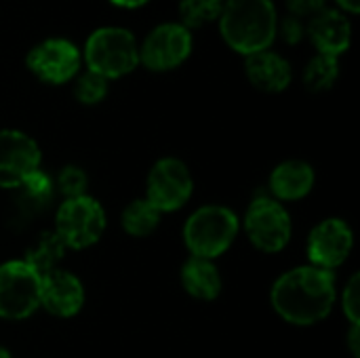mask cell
Masks as SVG:
<instances>
[{
  "label": "cell",
  "instance_id": "1",
  "mask_svg": "<svg viewBox=\"0 0 360 358\" xmlns=\"http://www.w3.org/2000/svg\"><path fill=\"white\" fill-rule=\"evenodd\" d=\"M270 300L274 310L291 325L321 323L335 304V276L331 270L300 266L274 283Z\"/></svg>",
  "mask_w": 360,
  "mask_h": 358
},
{
  "label": "cell",
  "instance_id": "2",
  "mask_svg": "<svg viewBox=\"0 0 360 358\" xmlns=\"http://www.w3.org/2000/svg\"><path fill=\"white\" fill-rule=\"evenodd\" d=\"M276 23L272 0H226L219 13L224 40L245 55L268 51L276 36Z\"/></svg>",
  "mask_w": 360,
  "mask_h": 358
},
{
  "label": "cell",
  "instance_id": "3",
  "mask_svg": "<svg viewBox=\"0 0 360 358\" xmlns=\"http://www.w3.org/2000/svg\"><path fill=\"white\" fill-rule=\"evenodd\" d=\"M238 217L228 207L209 205L190 215L184 228L186 247L194 257L213 260L221 255L238 234Z\"/></svg>",
  "mask_w": 360,
  "mask_h": 358
},
{
  "label": "cell",
  "instance_id": "4",
  "mask_svg": "<svg viewBox=\"0 0 360 358\" xmlns=\"http://www.w3.org/2000/svg\"><path fill=\"white\" fill-rule=\"evenodd\" d=\"M84 59L91 72L103 78H118L137 68L139 49L131 32L122 27H101L86 40Z\"/></svg>",
  "mask_w": 360,
  "mask_h": 358
},
{
  "label": "cell",
  "instance_id": "5",
  "mask_svg": "<svg viewBox=\"0 0 360 358\" xmlns=\"http://www.w3.org/2000/svg\"><path fill=\"white\" fill-rule=\"evenodd\" d=\"M42 276L25 262H6L0 266V317L21 321L40 306Z\"/></svg>",
  "mask_w": 360,
  "mask_h": 358
},
{
  "label": "cell",
  "instance_id": "6",
  "mask_svg": "<svg viewBox=\"0 0 360 358\" xmlns=\"http://www.w3.org/2000/svg\"><path fill=\"white\" fill-rule=\"evenodd\" d=\"M105 230L103 207L91 196L68 198L57 211L55 234L63 241L65 249H86L95 245Z\"/></svg>",
  "mask_w": 360,
  "mask_h": 358
},
{
  "label": "cell",
  "instance_id": "7",
  "mask_svg": "<svg viewBox=\"0 0 360 358\" xmlns=\"http://www.w3.org/2000/svg\"><path fill=\"white\" fill-rule=\"evenodd\" d=\"M245 232L259 251L276 253L283 251L291 238V217L278 200L262 196L247 209Z\"/></svg>",
  "mask_w": 360,
  "mask_h": 358
},
{
  "label": "cell",
  "instance_id": "8",
  "mask_svg": "<svg viewBox=\"0 0 360 358\" xmlns=\"http://www.w3.org/2000/svg\"><path fill=\"white\" fill-rule=\"evenodd\" d=\"M194 181L188 167L177 158L158 160L148 175V198L160 213L181 209L192 196Z\"/></svg>",
  "mask_w": 360,
  "mask_h": 358
},
{
  "label": "cell",
  "instance_id": "9",
  "mask_svg": "<svg viewBox=\"0 0 360 358\" xmlns=\"http://www.w3.org/2000/svg\"><path fill=\"white\" fill-rule=\"evenodd\" d=\"M190 51H192L190 30L179 23H165L158 25L146 38L141 49V61L150 70L165 72L184 63Z\"/></svg>",
  "mask_w": 360,
  "mask_h": 358
},
{
  "label": "cell",
  "instance_id": "10",
  "mask_svg": "<svg viewBox=\"0 0 360 358\" xmlns=\"http://www.w3.org/2000/svg\"><path fill=\"white\" fill-rule=\"evenodd\" d=\"M40 165V150L21 131H0V188H19Z\"/></svg>",
  "mask_w": 360,
  "mask_h": 358
},
{
  "label": "cell",
  "instance_id": "11",
  "mask_svg": "<svg viewBox=\"0 0 360 358\" xmlns=\"http://www.w3.org/2000/svg\"><path fill=\"white\" fill-rule=\"evenodd\" d=\"M27 68L44 82L61 84L74 78L80 68L78 49L63 38H51L34 46L27 55Z\"/></svg>",
  "mask_w": 360,
  "mask_h": 358
},
{
  "label": "cell",
  "instance_id": "12",
  "mask_svg": "<svg viewBox=\"0 0 360 358\" xmlns=\"http://www.w3.org/2000/svg\"><path fill=\"white\" fill-rule=\"evenodd\" d=\"M354 245L350 226L344 219L331 217L321 222L308 238V257L316 268L333 270L342 266Z\"/></svg>",
  "mask_w": 360,
  "mask_h": 358
},
{
  "label": "cell",
  "instance_id": "13",
  "mask_svg": "<svg viewBox=\"0 0 360 358\" xmlns=\"http://www.w3.org/2000/svg\"><path fill=\"white\" fill-rule=\"evenodd\" d=\"M84 304V289L82 283L65 272V270H51L42 274V289H40V306L55 317L68 319L80 312Z\"/></svg>",
  "mask_w": 360,
  "mask_h": 358
},
{
  "label": "cell",
  "instance_id": "14",
  "mask_svg": "<svg viewBox=\"0 0 360 358\" xmlns=\"http://www.w3.org/2000/svg\"><path fill=\"white\" fill-rule=\"evenodd\" d=\"M310 36L321 55L338 57L350 44V21L338 11H321L310 23Z\"/></svg>",
  "mask_w": 360,
  "mask_h": 358
},
{
  "label": "cell",
  "instance_id": "15",
  "mask_svg": "<svg viewBox=\"0 0 360 358\" xmlns=\"http://www.w3.org/2000/svg\"><path fill=\"white\" fill-rule=\"evenodd\" d=\"M247 76L249 80L268 93L285 91L291 82V68L289 63L272 53V51H259L253 55H247Z\"/></svg>",
  "mask_w": 360,
  "mask_h": 358
},
{
  "label": "cell",
  "instance_id": "16",
  "mask_svg": "<svg viewBox=\"0 0 360 358\" xmlns=\"http://www.w3.org/2000/svg\"><path fill=\"white\" fill-rule=\"evenodd\" d=\"M314 186V171L304 160H287L270 175V190L281 200L304 198Z\"/></svg>",
  "mask_w": 360,
  "mask_h": 358
},
{
  "label": "cell",
  "instance_id": "17",
  "mask_svg": "<svg viewBox=\"0 0 360 358\" xmlns=\"http://www.w3.org/2000/svg\"><path fill=\"white\" fill-rule=\"evenodd\" d=\"M181 285L192 298L205 302H211L221 293V276L217 266L211 260L194 255L181 268Z\"/></svg>",
  "mask_w": 360,
  "mask_h": 358
},
{
  "label": "cell",
  "instance_id": "18",
  "mask_svg": "<svg viewBox=\"0 0 360 358\" xmlns=\"http://www.w3.org/2000/svg\"><path fill=\"white\" fill-rule=\"evenodd\" d=\"M63 253H65L63 241L55 232H46V234L38 236V241L30 247L27 257L23 262L42 276V274L55 270V266L63 257Z\"/></svg>",
  "mask_w": 360,
  "mask_h": 358
},
{
  "label": "cell",
  "instance_id": "19",
  "mask_svg": "<svg viewBox=\"0 0 360 358\" xmlns=\"http://www.w3.org/2000/svg\"><path fill=\"white\" fill-rule=\"evenodd\" d=\"M160 224V211L150 200H133L122 213V228L131 236H148Z\"/></svg>",
  "mask_w": 360,
  "mask_h": 358
},
{
  "label": "cell",
  "instance_id": "20",
  "mask_svg": "<svg viewBox=\"0 0 360 358\" xmlns=\"http://www.w3.org/2000/svg\"><path fill=\"white\" fill-rule=\"evenodd\" d=\"M340 74V65H338V57L331 55H316L304 74V82L310 91H327L333 87L335 78Z\"/></svg>",
  "mask_w": 360,
  "mask_h": 358
},
{
  "label": "cell",
  "instance_id": "21",
  "mask_svg": "<svg viewBox=\"0 0 360 358\" xmlns=\"http://www.w3.org/2000/svg\"><path fill=\"white\" fill-rule=\"evenodd\" d=\"M221 8H224V0H184L181 19L186 27H198L207 21L217 19Z\"/></svg>",
  "mask_w": 360,
  "mask_h": 358
},
{
  "label": "cell",
  "instance_id": "22",
  "mask_svg": "<svg viewBox=\"0 0 360 358\" xmlns=\"http://www.w3.org/2000/svg\"><path fill=\"white\" fill-rule=\"evenodd\" d=\"M105 93H108V78H103L91 70L84 76H80L76 82V97L82 103H89V106L97 103L105 97Z\"/></svg>",
  "mask_w": 360,
  "mask_h": 358
},
{
  "label": "cell",
  "instance_id": "23",
  "mask_svg": "<svg viewBox=\"0 0 360 358\" xmlns=\"http://www.w3.org/2000/svg\"><path fill=\"white\" fill-rule=\"evenodd\" d=\"M59 188L68 198L84 196V188H86L84 171H80L78 167H65L59 175Z\"/></svg>",
  "mask_w": 360,
  "mask_h": 358
},
{
  "label": "cell",
  "instance_id": "24",
  "mask_svg": "<svg viewBox=\"0 0 360 358\" xmlns=\"http://www.w3.org/2000/svg\"><path fill=\"white\" fill-rule=\"evenodd\" d=\"M359 274H354L346 289H344V298H342V306H344V314L348 317V321L352 325H360V289H359Z\"/></svg>",
  "mask_w": 360,
  "mask_h": 358
},
{
  "label": "cell",
  "instance_id": "25",
  "mask_svg": "<svg viewBox=\"0 0 360 358\" xmlns=\"http://www.w3.org/2000/svg\"><path fill=\"white\" fill-rule=\"evenodd\" d=\"M19 188H23V192L27 194V196H32V198H40V200H44L46 196H49V190H51V181H49V177L44 175V173H40V169L38 171H34Z\"/></svg>",
  "mask_w": 360,
  "mask_h": 358
},
{
  "label": "cell",
  "instance_id": "26",
  "mask_svg": "<svg viewBox=\"0 0 360 358\" xmlns=\"http://www.w3.org/2000/svg\"><path fill=\"white\" fill-rule=\"evenodd\" d=\"M327 0H289V8L293 15H316L323 11Z\"/></svg>",
  "mask_w": 360,
  "mask_h": 358
},
{
  "label": "cell",
  "instance_id": "27",
  "mask_svg": "<svg viewBox=\"0 0 360 358\" xmlns=\"http://www.w3.org/2000/svg\"><path fill=\"white\" fill-rule=\"evenodd\" d=\"M283 34L289 42H297L302 38V23L295 17H289L283 25Z\"/></svg>",
  "mask_w": 360,
  "mask_h": 358
},
{
  "label": "cell",
  "instance_id": "28",
  "mask_svg": "<svg viewBox=\"0 0 360 358\" xmlns=\"http://www.w3.org/2000/svg\"><path fill=\"white\" fill-rule=\"evenodd\" d=\"M359 325H352V329H350V348H352V354L359 358L360 354V346H359Z\"/></svg>",
  "mask_w": 360,
  "mask_h": 358
},
{
  "label": "cell",
  "instance_id": "29",
  "mask_svg": "<svg viewBox=\"0 0 360 358\" xmlns=\"http://www.w3.org/2000/svg\"><path fill=\"white\" fill-rule=\"evenodd\" d=\"M338 2H340V6H344L346 11H350V13H359L360 0H338Z\"/></svg>",
  "mask_w": 360,
  "mask_h": 358
},
{
  "label": "cell",
  "instance_id": "30",
  "mask_svg": "<svg viewBox=\"0 0 360 358\" xmlns=\"http://www.w3.org/2000/svg\"><path fill=\"white\" fill-rule=\"evenodd\" d=\"M114 4H118V6H129V8H133V6H141V4H146L148 0H112Z\"/></svg>",
  "mask_w": 360,
  "mask_h": 358
},
{
  "label": "cell",
  "instance_id": "31",
  "mask_svg": "<svg viewBox=\"0 0 360 358\" xmlns=\"http://www.w3.org/2000/svg\"><path fill=\"white\" fill-rule=\"evenodd\" d=\"M0 358H11V354H8L4 348H0Z\"/></svg>",
  "mask_w": 360,
  "mask_h": 358
}]
</instances>
